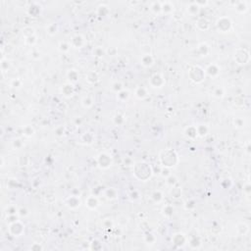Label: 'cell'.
Masks as SVG:
<instances>
[{
    "mask_svg": "<svg viewBox=\"0 0 251 251\" xmlns=\"http://www.w3.org/2000/svg\"><path fill=\"white\" fill-rule=\"evenodd\" d=\"M160 163L165 168H172L175 167L177 164L179 163V155L175 150L173 149H166L163 150L160 155Z\"/></svg>",
    "mask_w": 251,
    "mask_h": 251,
    "instance_id": "1",
    "label": "cell"
},
{
    "mask_svg": "<svg viewBox=\"0 0 251 251\" xmlns=\"http://www.w3.org/2000/svg\"><path fill=\"white\" fill-rule=\"evenodd\" d=\"M134 174L136 179H138L139 181H146L148 179L151 178L152 169L150 167V165H148L147 163L139 162L138 164H135Z\"/></svg>",
    "mask_w": 251,
    "mask_h": 251,
    "instance_id": "2",
    "label": "cell"
},
{
    "mask_svg": "<svg viewBox=\"0 0 251 251\" xmlns=\"http://www.w3.org/2000/svg\"><path fill=\"white\" fill-rule=\"evenodd\" d=\"M188 76H189L191 82L198 84V83H201L205 79L206 74H205V70L202 69L201 67L193 66L190 68L189 71H188Z\"/></svg>",
    "mask_w": 251,
    "mask_h": 251,
    "instance_id": "3",
    "label": "cell"
},
{
    "mask_svg": "<svg viewBox=\"0 0 251 251\" xmlns=\"http://www.w3.org/2000/svg\"><path fill=\"white\" fill-rule=\"evenodd\" d=\"M233 58L238 65H246L250 62V53L245 48H237L235 51Z\"/></svg>",
    "mask_w": 251,
    "mask_h": 251,
    "instance_id": "4",
    "label": "cell"
},
{
    "mask_svg": "<svg viewBox=\"0 0 251 251\" xmlns=\"http://www.w3.org/2000/svg\"><path fill=\"white\" fill-rule=\"evenodd\" d=\"M216 28L219 32H229L232 28V22L229 17H221L216 22Z\"/></svg>",
    "mask_w": 251,
    "mask_h": 251,
    "instance_id": "5",
    "label": "cell"
},
{
    "mask_svg": "<svg viewBox=\"0 0 251 251\" xmlns=\"http://www.w3.org/2000/svg\"><path fill=\"white\" fill-rule=\"evenodd\" d=\"M24 231H25V226L23 225V223L19 220L14 222V223H12V224H10V226H9L10 235H12L15 237L21 236L23 233H24Z\"/></svg>",
    "mask_w": 251,
    "mask_h": 251,
    "instance_id": "6",
    "label": "cell"
},
{
    "mask_svg": "<svg viewBox=\"0 0 251 251\" xmlns=\"http://www.w3.org/2000/svg\"><path fill=\"white\" fill-rule=\"evenodd\" d=\"M97 164L98 166L101 168V169H108L112 166L113 164V160H112V157L109 155V154H107L105 152L103 153H100L98 157H97Z\"/></svg>",
    "mask_w": 251,
    "mask_h": 251,
    "instance_id": "7",
    "label": "cell"
},
{
    "mask_svg": "<svg viewBox=\"0 0 251 251\" xmlns=\"http://www.w3.org/2000/svg\"><path fill=\"white\" fill-rule=\"evenodd\" d=\"M149 84L153 88H162L165 85V79L160 74H154L149 79Z\"/></svg>",
    "mask_w": 251,
    "mask_h": 251,
    "instance_id": "8",
    "label": "cell"
},
{
    "mask_svg": "<svg viewBox=\"0 0 251 251\" xmlns=\"http://www.w3.org/2000/svg\"><path fill=\"white\" fill-rule=\"evenodd\" d=\"M60 91H61L63 96H65V97H67V98H70L75 94V87L73 85V83H67L62 85Z\"/></svg>",
    "mask_w": 251,
    "mask_h": 251,
    "instance_id": "9",
    "label": "cell"
},
{
    "mask_svg": "<svg viewBox=\"0 0 251 251\" xmlns=\"http://www.w3.org/2000/svg\"><path fill=\"white\" fill-rule=\"evenodd\" d=\"M81 203H82L81 199H79V196H76V195L69 196L66 199V206L72 210H75V209L79 208V206H81Z\"/></svg>",
    "mask_w": 251,
    "mask_h": 251,
    "instance_id": "10",
    "label": "cell"
},
{
    "mask_svg": "<svg viewBox=\"0 0 251 251\" xmlns=\"http://www.w3.org/2000/svg\"><path fill=\"white\" fill-rule=\"evenodd\" d=\"M71 46L74 48H82L85 44V39L82 35H76L71 39Z\"/></svg>",
    "mask_w": 251,
    "mask_h": 251,
    "instance_id": "11",
    "label": "cell"
},
{
    "mask_svg": "<svg viewBox=\"0 0 251 251\" xmlns=\"http://www.w3.org/2000/svg\"><path fill=\"white\" fill-rule=\"evenodd\" d=\"M85 206H87L89 210H95L99 206V200L98 198L94 195H89L87 199H85Z\"/></svg>",
    "mask_w": 251,
    "mask_h": 251,
    "instance_id": "12",
    "label": "cell"
},
{
    "mask_svg": "<svg viewBox=\"0 0 251 251\" xmlns=\"http://www.w3.org/2000/svg\"><path fill=\"white\" fill-rule=\"evenodd\" d=\"M235 4V10L239 14H245L247 13L248 7H249V2L247 1H236L233 3Z\"/></svg>",
    "mask_w": 251,
    "mask_h": 251,
    "instance_id": "13",
    "label": "cell"
},
{
    "mask_svg": "<svg viewBox=\"0 0 251 251\" xmlns=\"http://www.w3.org/2000/svg\"><path fill=\"white\" fill-rule=\"evenodd\" d=\"M140 64L145 68H150L154 64V58L153 56L149 53H145L141 56L140 58Z\"/></svg>",
    "mask_w": 251,
    "mask_h": 251,
    "instance_id": "14",
    "label": "cell"
},
{
    "mask_svg": "<svg viewBox=\"0 0 251 251\" xmlns=\"http://www.w3.org/2000/svg\"><path fill=\"white\" fill-rule=\"evenodd\" d=\"M205 74H207L209 77H212V78H216L220 75V68L218 65L216 64H211L209 65L206 70H205Z\"/></svg>",
    "mask_w": 251,
    "mask_h": 251,
    "instance_id": "15",
    "label": "cell"
},
{
    "mask_svg": "<svg viewBox=\"0 0 251 251\" xmlns=\"http://www.w3.org/2000/svg\"><path fill=\"white\" fill-rule=\"evenodd\" d=\"M172 240H173L174 244L177 245V246L182 247L185 244V242H186V237L185 236L184 233L179 232V233H176V235L173 236Z\"/></svg>",
    "mask_w": 251,
    "mask_h": 251,
    "instance_id": "16",
    "label": "cell"
},
{
    "mask_svg": "<svg viewBox=\"0 0 251 251\" xmlns=\"http://www.w3.org/2000/svg\"><path fill=\"white\" fill-rule=\"evenodd\" d=\"M134 95L135 97L139 99V100H144L147 98L148 96V90L144 87H138L134 91Z\"/></svg>",
    "mask_w": 251,
    "mask_h": 251,
    "instance_id": "17",
    "label": "cell"
},
{
    "mask_svg": "<svg viewBox=\"0 0 251 251\" xmlns=\"http://www.w3.org/2000/svg\"><path fill=\"white\" fill-rule=\"evenodd\" d=\"M174 11V4L172 2L165 1L161 2V13L163 14H171Z\"/></svg>",
    "mask_w": 251,
    "mask_h": 251,
    "instance_id": "18",
    "label": "cell"
},
{
    "mask_svg": "<svg viewBox=\"0 0 251 251\" xmlns=\"http://www.w3.org/2000/svg\"><path fill=\"white\" fill-rule=\"evenodd\" d=\"M185 135L187 136L188 138H191V139H194L198 136L197 130H196L195 126H190V127L186 128L185 130Z\"/></svg>",
    "mask_w": 251,
    "mask_h": 251,
    "instance_id": "19",
    "label": "cell"
},
{
    "mask_svg": "<svg viewBox=\"0 0 251 251\" xmlns=\"http://www.w3.org/2000/svg\"><path fill=\"white\" fill-rule=\"evenodd\" d=\"M105 197L108 200H115L118 198V191L116 188L109 187L105 190Z\"/></svg>",
    "mask_w": 251,
    "mask_h": 251,
    "instance_id": "20",
    "label": "cell"
},
{
    "mask_svg": "<svg viewBox=\"0 0 251 251\" xmlns=\"http://www.w3.org/2000/svg\"><path fill=\"white\" fill-rule=\"evenodd\" d=\"M236 231L239 236H246L249 232V226L246 223H239L236 227Z\"/></svg>",
    "mask_w": 251,
    "mask_h": 251,
    "instance_id": "21",
    "label": "cell"
},
{
    "mask_svg": "<svg viewBox=\"0 0 251 251\" xmlns=\"http://www.w3.org/2000/svg\"><path fill=\"white\" fill-rule=\"evenodd\" d=\"M67 78H68V79H69V83H77L79 81V75L78 71H76V70H69L67 72Z\"/></svg>",
    "mask_w": 251,
    "mask_h": 251,
    "instance_id": "22",
    "label": "cell"
},
{
    "mask_svg": "<svg viewBox=\"0 0 251 251\" xmlns=\"http://www.w3.org/2000/svg\"><path fill=\"white\" fill-rule=\"evenodd\" d=\"M197 28H199V30H201V31H207L209 27H210V23L207 19H205V18H201V19H199L197 21V24H196Z\"/></svg>",
    "mask_w": 251,
    "mask_h": 251,
    "instance_id": "23",
    "label": "cell"
},
{
    "mask_svg": "<svg viewBox=\"0 0 251 251\" xmlns=\"http://www.w3.org/2000/svg\"><path fill=\"white\" fill-rule=\"evenodd\" d=\"M129 98H130V92H129V90L125 89V88L117 93V100L121 101V102L127 101Z\"/></svg>",
    "mask_w": 251,
    "mask_h": 251,
    "instance_id": "24",
    "label": "cell"
},
{
    "mask_svg": "<svg viewBox=\"0 0 251 251\" xmlns=\"http://www.w3.org/2000/svg\"><path fill=\"white\" fill-rule=\"evenodd\" d=\"M197 50H198V52L200 53L202 56H207L209 53H210V47L208 46V45L206 43H200L198 45V47H197Z\"/></svg>",
    "mask_w": 251,
    "mask_h": 251,
    "instance_id": "25",
    "label": "cell"
},
{
    "mask_svg": "<svg viewBox=\"0 0 251 251\" xmlns=\"http://www.w3.org/2000/svg\"><path fill=\"white\" fill-rule=\"evenodd\" d=\"M151 198L155 203H160L163 200V193L160 190H155L152 192Z\"/></svg>",
    "mask_w": 251,
    "mask_h": 251,
    "instance_id": "26",
    "label": "cell"
},
{
    "mask_svg": "<svg viewBox=\"0 0 251 251\" xmlns=\"http://www.w3.org/2000/svg\"><path fill=\"white\" fill-rule=\"evenodd\" d=\"M199 10H200V7L198 6L196 2H192L189 4V6L187 7V11L189 12L190 15H196L198 14Z\"/></svg>",
    "mask_w": 251,
    "mask_h": 251,
    "instance_id": "27",
    "label": "cell"
},
{
    "mask_svg": "<svg viewBox=\"0 0 251 251\" xmlns=\"http://www.w3.org/2000/svg\"><path fill=\"white\" fill-rule=\"evenodd\" d=\"M58 25L55 24V23H52V24H49L46 27V32L49 36H54L55 33L58 32Z\"/></svg>",
    "mask_w": 251,
    "mask_h": 251,
    "instance_id": "28",
    "label": "cell"
},
{
    "mask_svg": "<svg viewBox=\"0 0 251 251\" xmlns=\"http://www.w3.org/2000/svg\"><path fill=\"white\" fill-rule=\"evenodd\" d=\"M82 105H83V107L87 108V109H88V108H91V107H92V105H93L92 98H91L90 96H84V97L82 99Z\"/></svg>",
    "mask_w": 251,
    "mask_h": 251,
    "instance_id": "29",
    "label": "cell"
},
{
    "mask_svg": "<svg viewBox=\"0 0 251 251\" xmlns=\"http://www.w3.org/2000/svg\"><path fill=\"white\" fill-rule=\"evenodd\" d=\"M87 81L89 83H96L98 81H99V76L97 73H94V72H91L87 75Z\"/></svg>",
    "mask_w": 251,
    "mask_h": 251,
    "instance_id": "30",
    "label": "cell"
},
{
    "mask_svg": "<svg viewBox=\"0 0 251 251\" xmlns=\"http://www.w3.org/2000/svg\"><path fill=\"white\" fill-rule=\"evenodd\" d=\"M196 130H197V134L199 136H204V135H206L207 133H208V127L206 125H198L196 126Z\"/></svg>",
    "mask_w": 251,
    "mask_h": 251,
    "instance_id": "31",
    "label": "cell"
},
{
    "mask_svg": "<svg viewBox=\"0 0 251 251\" xmlns=\"http://www.w3.org/2000/svg\"><path fill=\"white\" fill-rule=\"evenodd\" d=\"M163 215L165 217H167V218H170L171 216H173V213H174V208L172 205H165L163 207Z\"/></svg>",
    "mask_w": 251,
    "mask_h": 251,
    "instance_id": "32",
    "label": "cell"
},
{
    "mask_svg": "<svg viewBox=\"0 0 251 251\" xmlns=\"http://www.w3.org/2000/svg\"><path fill=\"white\" fill-rule=\"evenodd\" d=\"M213 95L214 97L218 98V99H222L225 96V90L223 87H216L213 91Z\"/></svg>",
    "mask_w": 251,
    "mask_h": 251,
    "instance_id": "33",
    "label": "cell"
},
{
    "mask_svg": "<svg viewBox=\"0 0 251 251\" xmlns=\"http://www.w3.org/2000/svg\"><path fill=\"white\" fill-rule=\"evenodd\" d=\"M233 126H235L236 129H242V128H244L245 127L244 119H242L240 117L235 118V119H233Z\"/></svg>",
    "mask_w": 251,
    "mask_h": 251,
    "instance_id": "34",
    "label": "cell"
},
{
    "mask_svg": "<svg viewBox=\"0 0 251 251\" xmlns=\"http://www.w3.org/2000/svg\"><path fill=\"white\" fill-rule=\"evenodd\" d=\"M70 48H71V44H69L68 42L63 41V42H60V43H59L58 49H59L60 52H62V53H66V52H68V51L70 50Z\"/></svg>",
    "mask_w": 251,
    "mask_h": 251,
    "instance_id": "35",
    "label": "cell"
},
{
    "mask_svg": "<svg viewBox=\"0 0 251 251\" xmlns=\"http://www.w3.org/2000/svg\"><path fill=\"white\" fill-rule=\"evenodd\" d=\"M171 195L174 198H179L181 196V189L180 187L172 186V190H171Z\"/></svg>",
    "mask_w": 251,
    "mask_h": 251,
    "instance_id": "36",
    "label": "cell"
},
{
    "mask_svg": "<svg viewBox=\"0 0 251 251\" xmlns=\"http://www.w3.org/2000/svg\"><path fill=\"white\" fill-rule=\"evenodd\" d=\"M151 10L155 14L161 13V2H153L151 5Z\"/></svg>",
    "mask_w": 251,
    "mask_h": 251,
    "instance_id": "37",
    "label": "cell"
},
{
    "mask_svg": "<svg viewBox=\"0 0 251 251\" xmlns=\"http://www.w3.org/2000/svg\"><path fill=\"white\" fill-rule=\"evenodd\" d=\"M23 130H24V134L26 136H28V138H30V136H32L33 134H35V130H33L32 126H26Z\"/></svg>",
    "mask_w": 251,
    "mask_h": 251,
    "instance_id": "38",
    "label": "cell"
},
{
    "mask_svg": "<svg viewBox=\"0 0 251 251\" xmlns=\"http://www.w3.org/2000/svg\"><path fill=\"white\" fill-rule=\"evenodd\" d=\"M189 245L191 246V248L196 249V248L200 247L201 243H200V241L196 240V237H192V238H190V240H189Z\"/></svg>",
    "mask_w": 251,
    "mask_h": 251,
    "instance_id": "39",
    "label": "cell"
},
{
    "mask_svg": "<svg viewBox=\"0 0 251 251\" xmlns=\"http://www.w3.org/2000/svg\"><path fill=\"white\" fill-rule=\"evenodd\" d=\"M123 89H124V85H123V83L121 82H116L115 83L113 84V90L115 91L116 93L120 92V91L123 90Z\"/></svg>",
    "mask_w": 251,
    "mask_h": 251,
    "instance_id": "40",
    "label": "cell"
},
{
    "mask_svg": "<svg viewBox=\"0 0 251 251\" xmlns=\"http://www.w3.org/2000/svg\"><path fill=\"white\" fill-rule=\"evenodd\" d=\"M144 239H145V241H146L147 244H154V242L156 241V237L154 236L153 235H151V233H148V235H146Z\"/></svg>",
    "mask_w": 251,
    "mask_h": 251,
    "instance_id": "41",
    "label": "cell"
},
{
    "mask_svg": "<svg viewBox=\"0 0 251 251\" xmlns=\"http://www.w3.org/2000/svg\"><path fill=\"white\" fill-rule=\"evenodd\" d=\"M124 122H125V118H124V116H122V115H116L115 117H114V123H115L116 125H118V126H121V125H123L124 124Z\"/></svg>",
    "mask_w": 251,
    "mask_h": 251,
    "instance_id": "42",
    "label": "cell"
},
{
    "mask_svg": "<svg viewBox=\"0 0 251 251\" xmlns=\"http://www.w3.org/2000/svg\"><path fill=\"white\" fill-rule=\"evenodd\" d=\"M25 42H26L27 45H28V46H32V45L36 42V36H30V37H27L25 39Z\"/></svg>",
    "mask_w": 251,
    "mask_h": 251,
    "instance_id": "43",
    "label": "cell"
},
{
    "mask_svg": "<svg viewBox=\"0 0 251 251\" xmlns=\"http://www.w3.org/2000/svg\"><path fill=\"white\" fill-rule=\"evenodd\" d=\"M166 180H167V181H167V184H168L170 186H175L176 182H177V179L175 178V177H174L173 175L169 176Z\"/></svg>",
    "mask_w": 251,
    "mask_h": 251,
    "instance_id": "44",
    "label": "cell"
},
{
    "mask_svg": "<svg viewBox=\"0 0 251 251\" xmlns=\"http://www.w3.org/2000/svg\"><path fill=\"white\" fill-rule=\"evenodd\" d=\"M93 54H94L96 57H101V56H103L104 51H103V49H102V48L97 47V48H95V49L93 50Z\"/></svg>",
    "mask_w": 251,
    "mask_h": 251,
    "instance_id": "45",
    "label": "cell"
},
{
    "mask_svg": "<svg viewBox=\"0 0 251 251\" xmlns=\"http://www.w3.org/2000/svg\"><path fill=\"white\" fill-rule=\"evenodd\" d=\"M243 191H244V193H245V195H246L247 199L249 200V196H250V184H249V182H247V184L244 185Z\"/></svg>",
    "mask_w": 251,
    "mask_h": 251,
    "instance_id": "46",
    "label": "cell"
},
{
    "mask_svg": "<svg viewBox=\"0 0 251 251\" xmlns=\"http://www.w3.org/2000/svg\"><path fill=\"white\" fill-rule=\"evenodd\" d=\"M64 133H65L64 127H58L55 130V134H56V135H58V136H62L63 134H64Z\"/></svg>",
    "mask_w": 251,
    "mask_h": 251,
    "instance_id": "47",
    "label": "cell"
},
{
    "mask_svg": "<svg viewBox=\"0 0 251 251\" xmlns=\"http://www.w3.org/2000/svg\"><path fill=\"white\" fill-rule=\"evenodd\" d=\"M22 145H23V143H22L21 139H19V138H17V139H15V140L13 141V146H14V148H20Z\"/></svg>",
    "mask_w": 251,
    "mask_h": 251,
    "instance_id": "48",
    "label": "cell"
},
{
    "mask_svg": "<svg viewBox=\"0 0 251 251\" xmlns=\"http://www.w3.org/2000/svg\"><path fill=\"white\" fill-rule=\"evenodd\" d=\"M21 84H22V82L20 81L19 79H16L12 82V87H21Z\"/></svg>",
    "mask_w": 251,
    "mask_h": 251,
    "instance_id": "49",
    "label": "cell"
},
{
    "mask_svg": "<svg viewBox=\"0 0 251 251\" xmlns=\"http://www.w3.org/2000/svg\"><path fill=\"white\" fill-rule=\"evenodd\" d=\"M32 250H35V251H39V250H42V246L41 245H39L37 243H35L32 245V246L31 247Z\"/></svg>",
    "mask_w": 251,
    "mask_h": 251,
    "instance_id": "50",
    "label": "cell"
},
{
    "mask_svg": "<svg viewBox=\"0 0 251 251\" xmlns=\"http://www.w3.org/2000/svg\"><path fill=\"white\" fill-rule=\"evenodd\" d=\"M246 152H247V154L249 155L250 154V143L249 142H247V147H246Z\"/></svg>",
    "mask_w": 251,
    "mask_h": 251,
    "instance_id": "51",
    "label": "cell"
}]
</instances>
